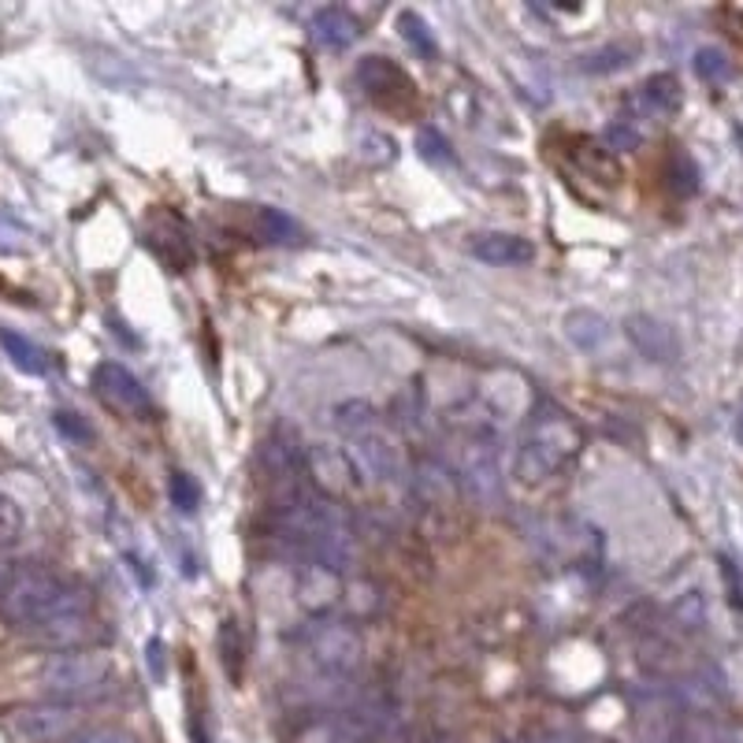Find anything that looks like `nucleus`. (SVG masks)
<instances>
[{"instance_id":"a211bd4d","label":"nucleus","mask_w":743,"mask_h":743,"mask_svg":"<svg viewBox=\"0 0 743 743\" xmlns=\"http://www.w3.org/2000/svg\"><path fill=\"white\" fill-rule=\"evenodd\" d=\"M0 346H4L8 361H12L15 368L26 372V376H45L49 372V353H45L38 342H31L26 334L20 331H0Z\"/></svg>"},{"instance_id":"a878e982","label":"nucleus","mask_w":743,"mask_h":743,"mask_svg":"<svg viewBox=\"0 0 743 743\" xmlns=\"http://www.w3.org/2000/svg\"><path fill=\"white\" fill-rule=\"evenodd\" d=\"M416 153H421L424 165H435V168H442V165H450V160H454V149H450V142L442 138L435 126H424V131L416 134Z\"/></svg>"},{"instance_id":"423d86ee","label":"nucleus","mask_w":743,"mask_h":743,"mask_svg":"<svg viewBox=\"0 0 743 743\" xmlns=\"http://www.w3.org/2000/svg\"><path fill=\"white\" fill-rule=\"evenodd\" d=\"M305 643H309L313 661L328 677H350L361 666V655H365V640H361V632L350 621L320 618L309 629Z\"/></svg>"},{"instance_id":"4be33fe9","label":"nucleus","mask_w":743,"mask_h":743,"mask_svg":"<svg viewBox=\"0 0 743 743\" xmlns=\"http://www.w3.org/2000/svg\"><path fill=\"white\" fill-rule=\"evenodd\" d=\"M220 661H223V669H228V677L234 684L242 681V661H246V636H242V629H239V621H223L220 624Z\"/></svg>"},{"instance_id":"7ed1b4c3","label":"nucleus","mask_w":743,"mask_h":743,"mask_svg":"<svg viewBox=\"0 0 743 743\" xmlns=\"http://www.w3.org/2000/svg\"><path fill=\"white\" fill-rule=\"evenodd\" d=\"M108 684H112V661L97 650H60L41 666L45 695L60 703L94 699L108 692Z\"/></svg>"},{"instance_id":"cd10ccee","label":"nucleus","mask_w":743,"mask_h":743,"mask_svg":"<svg viewBox=\"0 0 743 743\" xmlns=\"http://www.w3.org/2000/svg\"><path fill=\"white\" fill-rule=\"evenodd\" d=\"M669 186L677 194H695V186H699V168L687 153H673V160H669Z\"/></svg>"},{"instance_id":"393cba45","label":"nucleus","mask_w":743,"mask_h":743,"mask_svg":"<svg viewBox=\"0 0 743 743\" xmlns=\"http://www.w3.org/2000/svg\"><path fill=\"white\" fill-rule=\"evenodd\" d=\"M23 532H26L23 506L15 502L12 495L0 491V550H4V547H15V543L23 539Z\"/></svg>"},{"instance_id":"b1692460","label":"nucleus","mask_w":743,"mask_h":743,"mask_svg":"<svg viewBox=\"0 0 743 743\" xmlns=\"http://www.w3.org/2000/svg\"><path fill=\"white\" fill-rule=\"evenodd\" d=\"M376 421H379V413L372 410L368 402H361V398H353V402H342L339 410H334V424H339V431L346 435V439H353L357 431L372 428Z\"/></svg>"},{"instance_id":"ddd939ff","label":"nucleus","mask_w":743,"mask_h":743,"mask_svg":"<svg viewBox=\"0 0 743 743\" xmlns=\"http://www.w3.org/2000/svg\"><path fill=\"white\" fill-rule=\"evenodd\" d=\"M309 34L316 45H324V49H350L353 41L361 38V20L357 15H350L346 8L339 4H328V8H316L313 20H309Z\"/></svg>"},{"instance_id":"2f4dec72","label":"nucleus","mask_w":743,"mask_h":743,"mask_svg":"<svg viewBox=\"0 0 743 743\" xmlns=\"http://www.w3.org/2000/svg\"><path fill=\"white\" fill-rule=\"evenodd\" d=\"M71 743H134V736H126L120 729H86Z\"/></svg>"},{"instance_id":"1a4fd4ad","label":"nucleus","mask_w":743,"mask_h":743,"mask_svg":"<svg viewBox=\"0 0 743 743\" xmlns=\"http://www.w3.org/2000/svg\"><path fill=\"white\" fill-rule=\"evenodd\" d=\"M357 83L365 89L368 101H376L379 108H391V112H405L416 101V86L413 78L387 57H365L357 63Z\"/></svg>"},{"instance_id":"c9c22d12","label":"nucleus","mask_w":743,"mask_h":743,"mask_svg":"<svg viewBox=\"0 0 743 743\" xmlns=\"http://www.w3.org/2000/svg\"><path fill=\"white\" fill-rule=\"evenodd\" d=\"M190 740L194 743H208V732H205V721H202V714H190Z\"/></svg>"},{"instance_id":"f8f14e48","label":"nucleus","mask_w":743,"mask_h":743,"mask_svg":"<svg viewBox=\"0 0 743 743\" xmlns=\"http://www.w3.org/2000/svg\"><path fill=\"white\" fill-rule=\"evenodd\" d=\"M468 253H473L476 260H484V265L513 268V265H528V260L536 257V246L510 231H479L468 239Z\"/></svg>"},{"instance_id":"412c9836","label":"nucleus","mask_w":743,"mask_h":743,"mask_svg":"<svg viewBox=\"0 0 743 743\" xmlns=\"http://www.w3.org/2000/svg\"><path fill=\"white\" fill-rule=\"evenodd\" d=\"M398 34H402V41L410 45L416 57H424V60L439 57V41H435L431 26L424 23L416 12H398Z\"/></svg>"},{"instance_id":"6e6552de","label":"nucleus","mask_w":743,"mask_h":743,"mask_svg":"<svg viewBox=\"0 0 743 743\" xmlns=\"http://www.w3.org/2000/svg\"><path fill=\"white\" fill-rule=\"evenodd\" d=\"M94 394L101 398L112 413L131 416V421H149L153 416V398L142 387V379L120 361H101L94 368Z\"/></svg>"},{"instance_id":"bb28decb","label":"nucleus","mask_w":743,"mask_h":743,"mask_svg":"<svg viewBox=\"0 0 743 743\" xmlns=\"http://www.w3.org/2000/svg\"><path fill=\"white\" fill-rule=\"evenodd\" d=\"M168 491H171V506L179 513H197V506H202V484L190 473H171Z\"/></svg>"},{"instance_id":"0eeeda50","label":"nucleus","mask_w":743,"mask_h":743,"mask_svg":"<svg viewBox=\"0 0 743 743\" xmlns=\"http://www.w3.org/2000/svg\"><path fill=\"white\" fill-rule=\"evenodd\" d=\"M346 454L353 458V465L361 468V476L372 479V484H394V479H405V458L402 447L391 431L383 428V421H376L372 428L357 431L350 439Z\"/></svg>"},{"instance_id":"473e14b6","label":"nucleus","mask_w":743,"mask_h":743,"mask_svg":"<svg viewBox=\"0 0 743 743\" xmlns=\"http://www.w3.org/2000/svg\"><path fill=\"white\" fill-rule=\"evenodd\" d=\"M636 142H640V134L632 131L629 123H613L610 131H606V149H632Z\"/></svg>"},{"instance_id":"dca6fc26","label":"nucleus","mask_w":743,"mask_h":743,"mask_svg":"<svg viewBox=\"0 0 743 743\" xmlns=\"http://www.w3.org/2000/svg\"><path fill=\"white\" fill-rule=\"evenodd\" d=\"M297 592H302V595H297V599H302V606H305L309 613H316V618L331 613V610H334V602H342L339 576L328 573V569H320V565H305Z\"/></svg>"},{"instance_id":"9d476101","label":"nucleus","mask_w":743,"mask_h":743,"mask_svg":"<svg viewBox=\"0 0 743 743\" xmlns=\"http://www.w3.org/2000/svg\"><path fill=\"white\" fill-rule=\"evenodd\" d=\"M145 246L157 253V260L168 271H186L190 260H194V249H190V234L183 228L175 212L168 208H157L145 223Z\"/></svg>"},{"instance_id":"f704fd0d","label":"nucleus","mask_w":743,"mask_h":743,"mask_svg":"<svg viewBox=\"0 0 743 743\" xmlns=\"http://www.w3.org/2000/svg\"><path fill=\"white\" fill-rule=\"evenodd\" d=\"M145 650H149V673L157 677V681H165V673H168L165 669V640H149V647Z\"/></svg>"},{"instance_id":"5701e85b","label":"nucleus","mask_w":743,"mask_h":743,"mask_svg":"<svg viewBox=\"0 0 743 743\" xmlns=\"http://www.w3.org/2000/svg\"><path fill=\"white\" fill-rule=\"evenodd\" d=\"M342 602H346L350 618H372V613L383 606V592H379V584H372V580H350L346 587H342Z\"/></svg>"},{"instance_id":"f257e3e1","label":"nucleus","mask_w":743,"mask_h":743,"mask_svg":"<svg viewBox=\"0 0 743 743\" xmlns=\"http://www.w3.org/2000/svg\"><path fill=\"white\" fill-rule=\"evenodd\" d=\"M0 613L60 650H78L94 632L89 592L41 561H0Z\"/></svg>"},{"instance_id":"6ab92c4d","label":"nucleus","mask_w":743,"mask_h":743,"mask_svg":"<svg viewBox=\"0 0 743 743\" xmlns=\"http://www.w3.org/2000/svg\"><path fill=\"white\" fill-rule=\"evenodd\" d=\"M565 334L580 350H599L602 342L610 339V324L592 309H573L565 316Z\"/></svg>"},{"instance_id":"f03ea898","label":"nucleus","mask_w":743,"mask_h":743,"mask_svg":"<svg viewBox=\"0 0 743 743\" xmlns=\"http://www.w3.org/2000/svg\"><path fill=\"white\" fill-rule=\"evenodd\" d=\"M580 450H584L580 424L569 421L565 413H543L532 421V428L524 431L521 447H516L513 476L528 487L547 484L550 476H558L561 468L573 465Z\"/></svg>"},{"instance_id":"c756f323","label":"nucleus","mask_w":743,"mask_h":743,"mask_svg":"<svg viewBox=\"0 0 743 743\" xmlns=\"http://www.w3.org/2000/svg\"><path fill=\"white\" fill-rule=\"evenodd\" d=\"M695 71H699V78H706V83H724L732 75V63L721 49H699L695 52Z\"/></svg>"},{"instance_id":"e433bc0d","label":"nucleus","mask_w":743,"mask_h":743,"mask_svg":"<svg viewBox=\"0 0 743 743\" xmlns=\"http://www.w3.org/2000/svg\"><path fill=\"white\" fill-rule=\"evenodd\" d=\"M334 743H365V740H357V736H334Z\"/></svg>"},{"instance_id":"9b49d317","label":"nucleus","mask_w":743,"mask_h":743,"mask_svg":"<svg viewBox=\"0 0 743 743\" xmlns=\"http://www.w3.org/2000/svg\"><path fill=\"white\" fill-rule=\"evenodd\" d=\"M75 729V710L68 703H45V706H26L12 718V732L23 743H52L63 740Z\"/></svg>"},{"instance_id":"f3484780","label":"nucleus","mask_w":743,"mask_h":743,"mask_svg":"<svg viewBox=\"0 0 743 743\" xmlns=\"http://www.w3.org/2000/svg\"><path fill=\"white\" fill-rule=\"evenodd\" d=\"M249 216H253V231H257L265 242H279V246H294V242H302V228H297V220H290V216L279 212V208L253 205Z\"/></svg>"},{"instance_id":"4468645a","label":"nucleus","mask_w":743,"mask_h":743,"mask_svg":"<svg viewBox=\"0 0 743 743\" xmlns=\"http://www.w3.org/2000/svg\"><path fill=\"white\" fill-rule=\"evenodd\" d=\"M677 105H681V83L673 75H650L629 101L632 112L643 120H661V115L677 112Z\"/></svg>"},{"instance_id":"c85d7f7f","label":"nucleus","mask_w":743,"mask_h":743,"mask_svg":"<svg viewBox=\"0 0 743 743\" xmlns=\"http://www.w3.org/2000/svg\"><path fill=\"white\" fill-rule=\"evenodd\" d=\"M632 60V49L629 45H610V49H599V52H592V57H584V63L580 68L584 71H592V75H610V71H618L624 68V63Z\"/></svg>"},{"instance_id":"20e7f679","label":"nucleus","mask_w":743,"mask_h":743,"mask_svg":"<svg viewBox=\"0 0 743 743\" xmlns=\"http://www.w3.org/2000/svg\"><path fill=\"white\" fill-rule=\"evenodd\" d=\"M458 479L473 498L502 495V465H498V435L487 424H476L458 442Z\"/></svg>"},{"instance_id":"39448f33","label":"nucleus","mask_w":743,"mask_h":743,"mask_svg":"<svg viewBox=\"0 0 743 743\" xmlns=\"http://www.w3.org/2000/svg\"><path fill=\"white\" fill-rule=\"evenodd\" d=\"M305 476H309V484L316 491L339 506L350 502V498H357L368 484L346 450L328 447V442H313V447L305 450Z\"/></svg>"},{"instance_id":"72a5a7b5","label":"nucleus","mask_w":743,"mask_h":743,"mask_svg":"<svg viewBox=\"0 0 743 743\" xmlns=\"http://www.w3.org/2000/svg\"><path fill=\"white\" fill-rule=\"evenodd\" d=\"M26 231L23 228H15L12 220H4V216H0V249H23L26 246Z\"/></svg>"},{"instance_id":"aec40b11","label":"nucleus","mask_w":743,"mask_h":743,"mask_svg":"<svg viewBox=\"0 0 743 743\" xmlns=\"http://www.w3.org/2000/svg\"><path fill=\"white\" fill-rule=\"evenodd\" d=\"M573 157L580 160V168L587 171V175H595L602 183H618V160L610 157V153H606V145L602 142H592V138H580L576 142V149H573Z\"/></svg>"},{"instance_id":"2eb2a0df","label":"nucleus","mask_w":743,"mask_h":743,"mask_svg":"<svg viewBox=\"0 0 743 743\" xmlns=\"http://www.w3.org/2000/svg\"><path fill=\"white\" fill-rule=\"evenodd\" d=\"M624 331H629L632 346H636L647 361H673V353H677V339H673V331H669L666 324L655 320V316H647V313L629 316V324H624Z\"/></svg>"},{"instance_id":"7c9ffc66","label":"nucleus","mask_w":743,"mask_h":743,"mask_svg":"<svg viewBox=\"0 0 743 743\" xmlns=\"http://www.w3.org/2000/svg\"><path fill=\"white\" fill-rule=\"evenodd\" d=\"M52 424H57V431L63 435V439H71V442H94V428H89V424H86L78 413L57 410V416H52Z\"/></svg>"}]
</instances>
